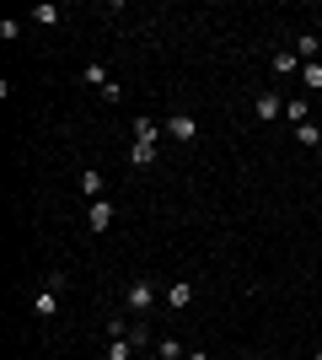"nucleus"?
I'll return each mask as SVG.
<instances>
[{
  "label": "nucleus",
  "instance_id": "1",
  "mask_svg": "<svg viewBox=\"0 0 322 360\" xmlns=\"http://www.w3.org/2000/svg\"><path fill=\"white\" fill-rule=\"evenodd\" d=\"M156 307H161V285H156L151 274H140V280L123 285V312H129V317H151Z\"/></svg>",
  "mask_w": 322,
  "mask_h": 360
},
{
  "label": "nucleus",
  "instance_id": "2",
  "mask_svg": "<svg viewBox=\"0 0 322 360\" xmlns=\"http://www.w3.org/2000/svg\"><path fill=\"white\" fill-rule=\"evenodd\" d=\"M161 129H167V140H177V146H194V140H199V119H194V113H183V108H177V113H167V119H161Z\"/></svg>",
  "mask_w": 322,
  "mask_h": 360
},
{
  "label": "nucleus",
  "instance_id": "3",
  "mask_svg": "<svg viewBox=\"0 0 322 360\" xmlns=\"http://www.w3.org/2000/svg\"><path fill=\"white\" fill-rule=\"evenodd\" d=\"M253 119H258V124L285 119V97H279V91H258V97H253Z\"/></svg>",
  "mask_w": 322,
  "mask_h": 360
},
{
  "label": "nucleus",
  "instance_id": "4",
  "mask_svg": "<svg viewBox=\"0 0 322 360\" xmlns=\"http://www.w3.org/2000/svg\"><path fill=\"white\" fill-rule=\"evenodd\" d=\"M194 296H199V285H194V280H172V285L161 290V301H167L172 312H188V307H194Z\"/></svg>",
  "mask_w": 322,
  "mask_h": 360
},
{
  "label": "nucleus",
  "instance_id": "5",
  "mask_svg": "<svg viewBox=\"0 0 322 360\" xmlns=\"http://www.w3.org/2000/svg\"><path fill=\"white\" fill-rule=\"evenodd\" d=\"M113 221H119V205H113V199H97V205H86V226H92V231H107Z\"/></svg>",
  "mask_w": 322,
  "mask_h": 360
},
{
  "label": "nucleus",
  "instance_id": "6",
  "mask_svg": "<svg viewBox=\"0 0 322 360\" xmlns=\"http://www.w3.org/2000/svg\"><path fill=\"white\" fill-rule=\"evenodd\" d=\"M81 194H86V205H97V199H107V178L97 172V167H81Z\"/></svg>",
  "mask_w": 322,
  "mask_h": 360
},
{
  "label": "nucleus",
  "instance_id": "7",
  "mask_svg": "<svg viewBox=\"0 0 322 360\" xmlns=\"http://www.w3.org/2000/svg\"><path fill=\"white\" fill-rule=\"evenodd\" d=\"M295 54H301V65H311V60H322V38H317V32H301V38H295Z\"/></svg>",
  "mask_w": 322,
  "mask_h": 360
},
{
  "label": "nucleus",
  "instance_id": "8",
  "mask_svg": "<svg viewBox=\"0 0 322 360\" xmlns=\"http://www.w3.org/2000/svg\"><path fill=\"white\" fill-rule=\"evenodd\" d=\"M161 135H167V129H161V119H151V113H140V119H135V140H151V146H161Z\"/></svg>",
  "mask_w": 322,
  "mask_h": 360
},
{
  "label": "nucleus",
  "instance_id": "9",
  "mask_svg": "<svg viewBox=\"0 0 322 360\" xmlns=\"http://www.w3.org/2000/svg\"><path fill=\"white\" fill-rule=\"evenodd\" d=\"M269 65H274L279 75H301V54H295V49H274V54H269Z\"/></svg>",
  "mask_w": 322,
  "mask_h": 360
},
{
  "label": "nucleus",
  "instance_id": "10",
  "mask_svg": "<svg viewBox=\"0 0 322 360\" xmlns=\"http://www.w3.org/2000/svg\"><path fill=\"white\" fill-rule=\"evenodd\" d=\"M156 156H161V146H151V140H135V146H129V167H156Z\"/></svg>",
  "mask_w": 322,
  "mask_h": 360
},
{
  "label": "nucleus",
  "instance_id": "11",
  "mask_svg": "<svg viewBox=\"0 0 322 360\" xmlns=\"http://www.w3.org/2000/svg\"><path fill=\"white\" fill-rule=\"evenodd\" d=\"M32 312H38V317H54V312H60V290L43 285L38 296H32Z\"/></svg>",
  "mask_w": 322,
  "mask_h": 360
},
{
  "label": "nucleus",
  "instance_id": "12",
  "mask_svg": "<svg viewBox=\"0 0 322 360\" xmlns=\"http://www.w3.org/2000/svg\"><path fill=\"white\" fill-rule=\"evenodd\" d=\"M129 345H135V349H140V355H145V349H151V345H156V333H151V317H140L135 328H129Z\"/></svg>",
  "mask_w": 322,
  "mask_h": 360
},
{
  "label": "nucleus",
  "instance_id": "13",
  "mask_svg": "<svg viewBox=\"0 0 322 360\" xmlns=\"http://www.w3.org/2000/svg\"><path fill=\"white\" fill-rule=\"evenodd\" d=\"M285 119H290L295 129H301V124L311 119V108H307V97H285Z\"/></svg>",
  "mask_w": 322,
  "mask_h": 360
},
{
  "label": "nucleus",
  "instance_id": "14",
  "mask_svg": "<svg viewBox=\"0 0 322 360\" xmlns=\"http://www.w3.org/2000/svg\"><path fill=\"white\" fill-rule=\"evenodd\" d=\"M81 81H86V86H97V91H102V86H113V75H107V65H102V60H97V65H86V70H81Z\"/></svg>",
  "mask_w": 322,
  "mask_h": 360
},
{
  "label": "nucleus",
  "instance_id": "15",
  "mask_svg": "<svg viewBox=\"0 0 322 360\" xmlns=\"http://www.w3.org/2000/svg\"><path fill=\"white\" fill-rule=\"evenodd\" d=\"M140 349L129 345V339H107V349H102V360H135Z\"/></svg>",
  "mask_w": 322,
  "mask_h": 360
},
{
  "label": "nucleus",
  "instance_id": "16",
  "mask_svg": "<svg viewBox=\"0 0 322 360\" xmlns=\"http://www.w3.org/2000/svg\"><path fill=\"white\" fill-rule=\"evenodd\" d=\"M32 22H38V27H60L65 11H60V6H32Z\"/></svg>",
  "mask_w": 322,
  "mask_h": 360
},
{
  "label": "nucleus",
  "instance_id": "17",
  "mask_svg": "<svg viewBox=\"0 0 322 360\" xmlns=\"http://www.w3.org/2000/svg\"><path fill=\"white\" fill-rule=\"evenodd\" d=\"M156 360H183V339H156Z\"/></svg>",
  "mask_w": 322,
  "mask_h": 360
},
{
  "label": "nucleus",
  "instance_id": "18",
  "mask_svg": "<svg viewBox=\"0 0 322 360\" xmlns=\"http://www.w3.org/2000/svg\"><path fill=\"white\" fill-rule=\"evenodd\" d=\"M301 86H307V91H322V60L301 65Z\"/></svg>",
  "mask_w": 322,
  "mask_h": 360
},
{
  "label": "nucleus",
  "instance_id": "19",
  "mask_svg": "<svg viewBox=\"0 0 322 360\" xmlns=\"http://www.w3.org/2000/svg\"><path fill=\"white\" fill-rule=\"evenodd\" d=\"M295 140H301V146H311V150H322V129H317V124H301V129H295Z\"/></svg>",
  "mask_w": 322,
  "mask_h": 360
},
{
  "label": "nucleus",
  "instance_id": "20",
  "mask_svg": "<svg viewBox=\"0 0 322 360\" xmlns=\"http://www.w3.org/2000/svg\"><path fill=\"white\" fill-rule=\"evenodd\" d=\"M129 328H135L129 317H107V339H129Z\"/></svg>",
  "mask_w": 322,
  "mask_h": 360
},
{
  "label": "nucleus",
  "instance_id": "21",
  "mask_svg": "<svg viewBox=\"0 0 322 360\" xmlns=\"http://www.w3.org/2000/svg\"><path fill=\"white\" fill-rule=\"evenodd\" d=\"M0 38H6V44H16V38H22V16H6V22H0Z\"/></svg>",
  "mask_w": 322,
  "mask_h": 360
},
{
  "label": "nucleus",
  "instance_id": "22",
  "mask_svg": "<svg viewBox=\"0 0 322 360\" xmlns=\"http://www.w3.org/2000/svg\"><path fill=\"white\" fill-rule=\"evenodd\" d=\"M183 360H210V349H188V355Z\"/></svg>",
  "mask_w": 322,
  "mask_h": 360
},
{
  "label": "nucleus",
  "instance_id": "23",
  "mask_svg": "<svg viewBox=\"0 0 322 360\" xmlns=\"http://www.w3.org/2000/svg\"><path fill=\"white\" fill-rule=\"evenodd\" d=\"M311 360H322V349H311Z\"/></svg>",
  "mask_w": 322,
  "mask_h": 360
},
{
  "label": "nucleus",
  "instance_id": "24",
  "mask_svg": "<svg viewBox=\"0 0 322 360\" xmlns=\"http://www.w3.org/2000/svg\"><path fill=\"white\" fill-rule=\"evenodd\" d=\"M317 167H322V150H317Z\"/></svg>",
  "mask_w": 322,
  "mask_h": 360
}]
</instances>
